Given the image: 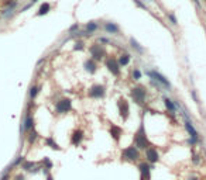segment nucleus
<instances>
[{
	"label": "nucleus",
	"instance_id": "obj_23",
	"mask_svg": "<svg viewBox=\"0 0 206 180\" xmlns=\"http://www.w3.org/2000/svg\"><path fill=\"white\" fill-rule=\"evenodd\" d=\"M119 65H120V68L121 66H126V65H128V62H130V55H127V53H124V55H121V56L119 58Z\"/></svg>",
	"mask_w": 206,
	"mask_h": 180
},
{
	"label": "nucleus",
	"instance_id": "obj_28",
	"mask_svg": "<svg viewBox=\"0 0 206 180\" xmlns=\"http://www.w3.org/2000/svg\"><path fill=\"white\" fill-rule=\"evenodd\" d=\"M23 162H24V156H21V155H20V156H17V159L12 163V166H13V168H14V166H18V165H21Z\"/></svg>",
	"mask_w": 206,
	"mask_h": 180
},
{
	"label": "nucleus",
	"instance_id": "obj_5",
	"mask_svg": "<svg viewBox=\"0 0 206 180\" xmlns=\"http://www.w3.org/2000/svg\"><path fill=\"white\" fill-rule=\"evenodd\" d=\"M151 170H153V165L148 162H140L138 163V172H140V180H151Z\"/></svg>",
	"mask_w": 206,
	"mask_h": 180
},
{
	"label": "nucleus",
	"instance_id": "obj_11",
	"mask_svg": "<svg viewBox=\"0 0 206 180\" xmlns=\"http://www.w3.org/2000/svg\"><path fill=\"white\" fill-rule=\"evenodd\" d=\"M89 52H91L93 61H100V59L103 58V55H105V49H103L102 45L93 44L91 48H89Z\"/></svg>",
	"mask_w": 206,
	"mask_h": 180
},
{
	"label": "nucleus",
	"instance_id": "obj_37",
	"mask_svg": "<svg viewBox=\"0 0 206 180\" xmlns=\"http://www.w3.org/2000/svg\"><path fill=\"white\" fill-rule=\"evenodd\" d=\"M134 2H136V3H137V6H140V7L145 8V4H143V3H141V2H140V0H134Z\"/></svg>",
	"mask_w": 206,
	"mask_h": 180
},
{
	"label": "nucleus",
	"instance_id": "obj_26",
	"mask_svg": "<svg viewBox=\"0 0 206 180\" xmlns=\"http://www.w3.org/2000/svg\"><path fill=\"white\" fill-rule=\"evenodd\" d=\"M130 44H131L133 48H136L137 51H138V52H143V51H144V49H143V48L140 47V45H138V42L134 41V38H131V40H130Z\"/></svg>",
	"mask_w": 206,
	"mask_h": 180
},
{
	"label": "nucleus",
	"instance_id": "obj_25",
	"mask_svg": "<svg viewBox=\"0 0 206 180\" xmlns=\"http://www.w3.org/2000/svg\"><path fill=\"white\" fill-rule=\"evenodd\" d=\"M37 138H38V134H37L35 131H31V132L28 134V142H30V143H34Z\"/></svg>",
	"mask_w": 206,
	"mask_h": 180
},
{
	"label": "nucleus",
	"instance_id": "obj_16",
	"mask_svg": "<svg viewBox=\"0 0 206 180\" xmlns=\"http://www.w3.org/2000/svg\"><path fill=\"white\" fill-rule=\"evenodd\" d=\"M162 101H164V106H165V108L169 111V113H172V114H175L177 113V104H175V101L174 100H171V98H168V97H164L162 98Z\"/></svg>",
	"mask_w": 206,
	"mask_h": 180
},
{
	"label": "nucleus",
	"instance_id": "obj_22",
	"mask_svg": "<svg viewBox=\"0 0 206 180\" xmlns=\"http://www.w3.org/2000/svg\"><path fill=\"white\" fill-rule=\"evenodd\" d=\"M44 142H45V145H48V146L52 148V149H55V151H61V146H59V145H58V143L55 142V141H54L51 137L45 138V141H44Z\"/></svg>",
	"mask_w": 206,
	"mask_h": 180
},
{
	"label": "nucleus",
	"instance_id": "obj_10",
	"mask_svg": "<svg viewBox=\"0 0 206 180\" xmlns=\"http://www.w3.org/2000/svg\"><path fill=\"white\" fill-rule=\"evenodd\" d=\"M105 93H106V89H105L103 85H93L88 92V94L92 98H102L105 96Z\"/></svg>",
	"mask_w": 206,
	"mask_h": 180
},
{
	"label": "nucleus",
	"instance_id": "obj_7",
	"mask_svg": "<svg viewBox=\"0 0 206 180\" xmlns=\"http://www.w3.org/2000/svg\"><path fill=\"white\" fill-rule=\"evenodd\" d=\"M71 108H72L71 98H61L55 104V111H57L58 114H66L68 111H71Z\"/></svg>",
	"mask_w": 206,
	"mask_h": 180
},
{
	"label": "nucleus",
	"instance_id": "obj_4",
	"mask_svg": "<svg viewBox=\"0 0 206 180\" xmlns=\"http://www.w3.org/2000/svg\"><path fill=\"white\" fill-rule=\"evenodd\" d=\"M147 75L151 78V80H155L160 86L165 87V89H171V83H169V80L165 78V76H162L160 72H157V70H148Z\"/></svg>",
	"mask_w": 206,
	"mask_h": 180
},
{
	"label": "nucleus",
	"instance_id": "obj_38",
	"mask_svg": "<svg viewBox=\"0 0 206 180\" xmlns=\"http://www.w3.org/2000/svg\"><path fill=\"white\" fill-rule=\"evenodd\" d=\"M47 180H52V176H51V175H48V176H47Z\"/></svg>",
	"mask_w": 206,
	"mask_h": 180
},
{
	"label": "nucleus",
	"instance_id": "obj_36",
	"mask_svg": "<svg viewBox=\"0 0 206 180\" xmlns=\"http://www.w3.org/2000/svg\"><path fill=\"white\" fill-rule=\"evenodd\" d=\"M14 180H25V177L23 176V175H17V176L14 177Z\"/></svg>",
	"mask_w": 206,
	"mask_h": 180
},
{
	"label": "nucleus",
	"instance_id": "obj_29",
	"mask_svg": "<svg viewBox=\"0 0 206 180\" xmlns=\"http://www.w3.org/2000/svg\"><path fill=\"white\" fill-rule=\"evenodd\" d=\"M133 79H134V80H140L141 79V72L138 69L133 70Z\"/></svg>",
	"mask_w": 206,
	"mask_h": 180
},
{
	"label": "nucleus",
	"instance_id": "obj_34",
	"mask_svg": "<svg viewBox=\"0 0 206 180\" xmlns=\"http://www.w3.org/2000/svg\"><path fill=\"white\" fill-rule=\"evenodd\" d=\"M192 98L195 100V103H199V98H198V96H196V93H195V90H192Z\"/></svg>",
	"mask_w": 206,
	"mask_h": 180
},
{
	"label": "nucleus",
	"instance_id": "obj_1",
	"mask_svg": "<svg viewBox=\"0 0 206 180\" xmlns=\"http://www.w3.org/2000/svg\"><path fill=\"white\" fill-rule=\"evenodd\" d=\"M133 142H134V146H136L138 151H145V149H148L150 146H153L151 142H150L148 137H147V132H145L144 123H143V121H141L140 127H138V130H137L134 137H133Z\"/></svg>",
	"mask_w": 206,
	"mask_h": 180
},
{
	"label": "nucleus",
	"instance_id": "obj_9",
	"mask_svg": "<svg viewBox=\"0 0 206 180\" xmlns=\"http://www.w3.org/2000/svg\"><path fill=\"white\" fill-rule=\"evenodd\" d=\"M184 127H185L186 132H188V135H189V138H192V139H195V141H199V142H201L199 132L196 131V128L194 127V124H192L191 118H185V121H184Z\"/></svg>",
	"mask_w": 206,
	"mask_h": 180
},
{
	"label": "nucleus",
	"instance_id": "obj_17",
	"mask_svg": "<svg viewBox=\"0 0 206 180\" xmlns=\"http://www.w3.org/2000/svg\"><path fill=\"white\" fill-rule=\"evenodd\" d=\"M191 162H192V165H194V166H201V163H202V156H201V153L192 151V155H191Z\"/></svg>",
	"mask_w": 206,
	"mask_h": 180
},
{
	"label": "nucleus",
	"instance_id": "obj_21",
	"mask_svg": "<svg viewBox=\"0 0 206 180\" xmlns=\"http://www.w3.org/2000/svg\"><path fill=\"white\" fill-rule=\"evenodd\" d=\"M105 30H106L107 33H110V34H117L119 33V27L116 24H113V23H106L105 24Z\"/></svg>",
	"mask_w": 206,
	"mask_h": 180
},
{
	"label": "nucleus",
	"instance_id": "obj_8",
	"mask_svg": "<svg viewBox=\"0 0 206 180\" xmlns=\"http://www.w3.org/2000/svg\"><path fill=\"white\" fill-rule=\"evenodd\" d=\"M117 107H119L120 117H121L123 120H127L128 115H130V106H128V101L124 97L119 98V101H117Z\"/></svg>",
	"mask_w": 206,
	"mask_h": 180
},
{
	"label": "nucleus",
	"instance_id": "obj_20",
	"mask_svg": "<svg viewBox=\"0 0 206 180\" xmlns=\"http://www.w3.org/2000/svg\"><path fill=\"white\" fill-rule=\"evenodd\" d=\"M51 10V6L50 3H44L40 6V8H38V11H37V16H44V14H48Z\"/></svg>",
	"mask_w": 206,
	"mask_h": 180
},
{
	"label": "nucleus",
	"instance_id": "obj_13",
	"mask_svg": "<svg viewBox=\"0 0 206 180\" xmlns=\"http://www.w3.org/2000/svg\"><path fill=\"white\" fill-rule=\"evenodd\" d=\"M106 66H107V69H109V72H111V75H115V76H119L120 75V65L115 58H109L106 61Z\"/></svg>",
	"mask_w": 206,
	"mask_h": 180
},
{
	"label": "nucleus",
	"instance_id": "obj_2",
	"mask_svg": "<svg viewBox=\"0 0 206 180\" xmlns=\"http://www.w3.org/2000/svg\"><path fill=\"white\" fill-rule=\"evenodd\" d=\"M121 160L123 162H128V163H136V162L140 160V151L134 145L124 148L123 152H121Z\"/></svg>",
	"mask_w": 206,
	"mask_h": 180
},
{
	"label": "nucleus",
	"instance_id": "obj_35",
	"mask_svg": "<svg viewBox=\"0 0 206 180\" xmlns=\"http://www.w3.org/2000/svg\"><path fill=\"white\" fill-rule=\"evenodd\" d=\"M78 28H79V25H78V24H74V25H72V27L69 28V31H71V33H74L75 30H78Z\"/></svg>",
	"mask_w": 206,
	"mask_h": 180
},
{
	"label": "nucleus",
	"instance_id": "obj_27",
	"mask_svg": "<svg viewBox=\"0 0 206 180\" xmlns=\"http://www.w3.org/2000/svg\"><path fill=\"white\" fill-rule=\"evenodd\" d=\"M86 30H88V33L91 34L92 31H95V30H98V24H96V23H89V24L86 25Z\"/></svg>",
	"mask_w": 206,
	"mask_h": 180
},
{
	"label": "nucleus",
	"instance_id": "obj_24",
	"mask_svg": "<svg viewBox=\"0 0 206 180\" xmlns=\"http://www.w3.org/2000/svg\"><path fill=\"white\" fill-rule=\"evenodd\" d=\"M38 87L37 86H33L31 89H30V93H28V96H30V98H35L37 97V94H38Z\"/></svg>",
	"mask_w": 206,
	"mask_h": 180
},
{
	"label": "nucleus",
	"instance_id": "obj_32",
	"mask_svg": "<svg viewBox=\"0 0 206 180\" xmlns=\"http://www.w3.org/2000/svg\"><path fill=\"white\" fill-rule=\"evenodd\" d=\"M10 179V173H6L3 172V175H2V177H0V180H8Z\"/></svg>",
	"mask_w": 206,
	"mask_h": 180
},
{
	"label": "nucleus",
	"instance_id": "obj_6",
	"mask_svg": "<svg viewBox=\"0 0 206 180\" xmlns=\"http://www.w3.org/2000/svg\"><path fill=\"white\" fill-rule=\"evenodd\" d=\"M144 152H145V162H148L150 165H155L160 162L161 155H160V152L157 151V148L150 146L148 149H145Z\"/></svg>",
	"mask_w": 206,
	"mask_h": 180
},
{
	"label": "nucleus",
	"instance_id": "obj_3",
	"mask_svg": "<svg viewBox=\"0 0 206 180\" xmlns=\"http://www.w3.org/2000/svg\"><path fill=\"white\" fill-rule=\"evenodd\" d=\"M131 97L133 100L138 104V106H143L145 101V97H147V90L143 86H137L131 89Z\"/></svg>",
	"mask_w": 206,
	"mask_h": 180
},
{
	"label": "nucleus",
	"instance_id": "obj_30",
	"mask_svg": "<svg viewBox=\"0 0 206 180\" xmlns=\"http://www.w3.org/2000/svg\"><path fill=\"white\" fill-rule=\"evenodd\" d=\"M185 180H201V176H198V175H195V173H192V175H189V176L186 177Z\"/></svg>",
	"mask_w": 206,
	"mask_h": 180
},
{
	"label": "nucleus",
	"instance_id": "obj_15",
	"mask_svg": "<svg viewBox=\"0 0 206 180\" xmlns=\"http://www.w3.org/2000/svg\"><path fill=\"white\" fill-rule=\"evenodd\" d=\"M82 139H83V132L81 130H75L72 132V135H71V143L75 145V146H78L79 143L82 142Z\"/></svg>",
	"mask_w": 206,
	"mask_h": 180
},
{
	"label": "nucleus",
	"instance_id": "obj_12",
	"mask_svg": "<svg viewBox=\"0 0 206 180\" xmlns=\"http://www.w3.org/2000/svg\"><path fill=\"white\" fill-rule=\"evenodd\" d=\"M33 128H34V117L30 113H27V115H25V118H24V123L21 124V127H20V132L24 134L25 131H33Z\"/></svg>",
	"mask_w": 206,
	"mask_h": 180
},
{
	"label": "nucleus",
	"instance_id": "obj_33",
	"mask_svg": "<svg viewBox=\"0 0 206 180\" xmlns=\"http://www.w3.org/2000/svg\"><path fill=\"white\" fill-rule=\"evenodd\" d=\"M75 49H76V51H81V49H83V44L82 42H76V45H75Z\"/></svg>",
	"mask_w": 206,
	"mask_h": 180
},
{
	"label": "nucleus",
	"instance_id": "obj_39",
	"mask_svg": "<svg viewBox=\"0 0 206 180\" xmlns=\"http://www.w3.org/2000/svg\"><path fill=\"white\" fill-rule=\"evenodd\" d=\"M35 2H37V0H31V3H35Z\"/></svg>",
	"mask_w": 206,
	"mask_h": 180
},
{
	"label": "nucleus",
	"instance_id": "obj_18",
	"mask_svg": "<svg viewBox=\"0 0 206 180\" xmlns=\"http://www.w3.org/2000/svg\"><path fill=\"white\" fill-rule=\"evenodd\" d=\"M21 169H23V170H25V172H31V173H33L34 170H35V163H34V162H31V160H24V162L21 163Z\"/></svg>",
	"mask_w": 206,
	"mask_h": 180
},
{
	"label": "nucleus",
	"instance_id": "obj_19",
	"mask_svg": "<svg viewBox=\"0 0 206 180\" xmlns=\"http://www.w3.org/2000/svg\"><path fill=\"white\" fill-rule=\"evenodd\" d=\"M85 69L89 72V73H95L96 72V62L93 59H88L85 62Z\"/></svg>",
	"mask_w": 206,
	"mask_h": 180
},
{
	"label": "nucleus",
	"instance_id": "obj_31",
	"mask_svg": "<svg viewBox=\"0 0 206 180\" xmlns=\"http://www.w3.org/2000/svg\"><path fill=\"white\" fill-rule=\"evenodd\" d=\"M168 17H169V20L172 21V24H174V25H177V24H178V21H177V17L174 16V14H169Z\"/></svg>",
	"mask_w": 206,
	"mask_h": 180
},
{
	"label": "nucleus",
	"instance_id": "obj_14",
	"mask_svg": "<svg viewBox=\"0 0 206 180\" xmlns=\"http://www.w3.org/2000/svg\"><path fill=\"white\" fill-rule=\"evenodd\" d=\"M109 132H110L111 138L115 139L116 142H119L120 138H121V135H123V130H121L119 125H115V124H111V125H110V130H109Z\"/></svg>",
	"mask_w": 206,
	"mask_h": 180
}]
</instances>
